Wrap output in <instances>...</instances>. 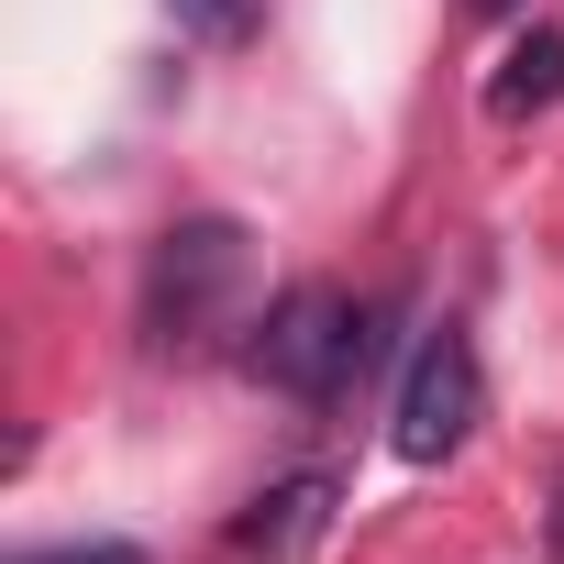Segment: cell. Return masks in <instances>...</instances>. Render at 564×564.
<instances>
[{"mask_svg": "<svg viewBox=\"0 0 564 564\" xmlns=\"http://www.w3.org/2000/svg\"><path fill=\"white\" fill-rule=\"evenodd\" d=\"M166 12L199 34V45H243L254 34V12H265V0H166Z\"/></svg>", "mask_w": 564, "mask_h": 564, "instance_id": "6", "label": "cell"}, {"mask_svg": "<svg viewBox=\"0 0 564 564\" xmlns=\"http://www.w3.org/2000/svg\"><path fill=\"white\" fill-rule=\"evenodd\" d=\"M12 564H144L133 542H56V553H12Z\"/></svg>", "mask_w": 564, "mask_h": 564, "instance_id": "7", "label": "cell"}, {"mask_svg": "<svg viewBox=\"0 0 564 564\" xmlns=\"http://www.w3.org/2000/svg\"><path fill=\"white\" fill-rule=\"evenodd\" d=\"M333 498H344V487H333L322 465L276 476V487H265V498L232 520V553H243V564H311V542L333 531Z\"/></svg>", "mask_w": 564, "mask_h": 564, "instance_id": "4", "label": "cell"}, {"mask_svg": "<svg viewBox=\"0 0 564 564\" xmlns=\"http://www.w3.org/2000/svg\"><path fill=\"white\" fill-rule=\"evenodd\" d=\"M476 410H487V366H476V333H465V322H432V333H421V355H410V377H399L388 443H399L410 465H443V454L476 432Z\"/></svg>", "mask_w": 564, "mask_h": 564, "instance_id": "3", "label": "cell"}, {"mask_svg": "<svg viewBox=\"0 0 564 564\" xmlns=\"http://www.w3.org/2000/svg\"><path fill=\"white\" fill-rule=\"evenodd\" d=\"M243 221H177L155 232V265H144V344L155 355H199L221 333V311L243 300Z\"/></svg>", "mask_w": 564, "mask_h": 564, "instance_id": "2", "label": "cell"}, {"mask_svg": "<svg viewBox=\"0 0 564 564\" xmlns=\"http://www.w3.org/2000/svg\"><path fill=\"white\" fill-rule=\"evenodd\" d=\"M564 100V34H520L509 56H498V78H487V111L498 122H531V111H553Z\"/></svg>", "mask_w": 564, "mask_h": 564, "instance_id": "5", "label": "cell"}, {"mask_svg": "<svg viewBox=\"0 0 564 564\" xmlns=\"http://www.w3.org/2000/svg\"><path fill=\"white\" fill-rule=\"evenodd\" d=\"M542 531H553V553H564V465H553V520H542Z\"/></svg>", "mask_w": 564, "mask_h": 564, "instance_id": "8", "label": "cell"}, {"mask_svg": "<svg viewBox=\"0 0 564 564\" xmlns=\"http://www.w3.org/2000/svg\"><path fill=\"white\" fill-rule=\"evenodd\" d=\"M366 355H377V322H366L344 289H289V300L254 322V344H243V366H254L276 399H300V410H333V399L366 377Z\"/></svg>", "mask_w": 564, "mask_h": 564, "instance_id": "1", "label": "cell"}, {"mask_svg": "<svg viewBox=\"0 0 564 564\" xmlns=\"http://www.w3.org/2000/svg\"><path fill=\"white\" fill-rule=\"evenodd\" d=\"M465 12H476V23H509V12H520V0H465Z\"/></svg>", "mask_w": 564, "mask_h": 564, "instance_id": "9", "label": "cell"}]
</instances>
